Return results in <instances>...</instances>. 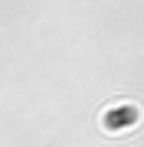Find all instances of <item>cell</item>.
I'll use <instances>...</instances> for the list:
<instances>
[{"label": "cell", "instance_id": "cell-1", "mask_svg": "<svg viewBox=\"0 0 144 147\" xmlns=\"http://www.w3.org/2000/svg\"><path fill=\"white\" fill-rule=\"evenodd\" d=\"M138 121H141V108L138 105H115V108H108L105 115H101V127H105L108 134H124V131H131Z\"/></svg>", "mask_w": 144, "mask_h": 147}]
</instances>
